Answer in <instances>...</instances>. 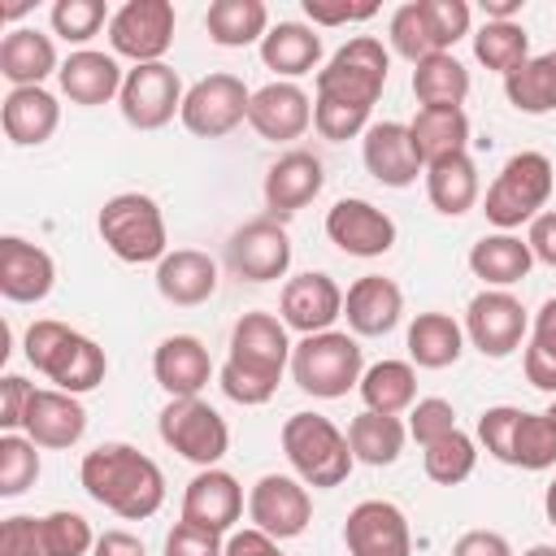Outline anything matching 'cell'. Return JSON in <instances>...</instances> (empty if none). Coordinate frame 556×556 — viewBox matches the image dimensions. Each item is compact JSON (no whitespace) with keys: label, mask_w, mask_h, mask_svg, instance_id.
<instances>
[{"label":"cell","mask_w":556,"mask_h":556,"mask_svg":"<svg viewBox=\"0 0 556 556\" xmlns=\"http://www.w3.org/2000/svg\"><path fill=\"white\" fill-rule=\"evenodd\" d=\"M391 56L382 39L356 35L348 39L321 70H317V100H313V126L321 139L343 143L369 130V113L387 87Z\"/></svg>","instance_id":"cell-1"},{"label":"cell","mask_w":556,"mask_h":556,"mask_svg":"<svg viewBox=\"0 0 556 556\" xmlns=\"http://www.w3.org/2000/svg\"><path fill=\"white\" fill-rule=\"evenodd\" d=\"M83 491L126 521H143L165 504V473L130 443H100L78 465Z\"/></svg>","instance_id":"cell-2"},{"label":"cell","mask_w":556,"mask_h":556,"mask_svg":"<svg viewBox=\"0 0 556 556\" xmlns=\"http://www.w3.org/2000/svg\"><path fill=\"white\" fill-rule=\"evenodd\" d=\"M26 361L56 382V391H70V395H83V391H96L109 374V361H104V348L87 334H78L74 326L65 321H30L26 330Z\"/></svg>","instance_id":"cell-3"},{"label":"cell","mask_w":556,"mask_h":556,"mask_svg":"<svg viewBox=\"0 0 556 556\" xmlns=\"http://www.w3.org/2000/svg\"><path fill=\"white\" fill-rule=\"evenodd\" d=\"M282 452H287L295 478L304 486H321V491L339 486L356 465L348 434L321 413H291L282 421Z\"/></svg>","instance_id":"cell-4"},{"label":"cell","mask_w":556,"mask_h":556,"mask_svg":"<svg viewBox=\"0 0 556 556\" xmlns=\"http://www.w3.org/2000/svg\"><path fill=\"white\" fill-rule=\"evenodd\" d=\"M96 230L104 239V248L126 261V265H148V261H165V217H161V204L143 191H122L113 200H104L100 217H96Z\"/></svg>","instance_id":"cell-5"},{"label":"cell","mask_w":556,"mask_h":556,"mask_svg":"<svg viewBox=\"0 0 556 556\" xmlns=\"http://www.w3.org/2000/svg\"><path fill=\"white\" fill-rule=\"evenodd\" d=\"M365 361H361V343L343 330H321V334H304L291 348V378L300 391L317 395V400H339L352 387H361Z\"/></svg>","instance_id":"cell-6"},{"label":"cell","mask_w":556,"mask_h":556,"mask_svg":"<svg viewBox=\"0 0 556 556\" xmlns=\"http://www.w3.org/2000/svg\"><path fill=\"white\" fill-rule=\"evenodd\" d=\"M556 187V169L543 152H517L504 161V169L495 174V182L486 187V222L500 230H513L521 222H534L539 208L552 200Z\"/></svg>","instance_id":"cell-7"},{"label":"cell","mask_w":556,"mask_h":556,"mask_svg":"<svg viewBox=\"0 0 556 556\" xmlns=\"http://www.w3.org/2000/svg\"><path fill=\"white\" fill-rule=\"evenodd\" d=\"M156 430H161V443H165V447H174L182 460H191V465H200V469H213V465L226 456V447H230V426H226V417H222L213 404H204L200 395L169 400V404L161 408Z\"/></svg>","instance_id":"cell-8"},{"label":"cell","mask_w":556,"mask_h":556,"mask_svg":"<svg viewBox=\"0 0 556 556\" xmlns=\"http://www.w3.org/2000/svg\"><path fill=\"white\" fill-rule=\"evenodd\" d=\"M91 547V521L70 508H56L48 517L17 513L0 521V556H87Z\"/></svg>","instance_id":"cell-9"},{"label":"cell","mask_w":556,"mask_h":556,"mask_svg":"<svg viewBox=\"0 0 556 556\" xmlns=\"http://www.w3.org/2000/svg\"><path fill=\"white\" fill-rule=\"evenodd\" d=\"M248 104H252V91L243 87L239 74H208L200 83L187 87L182 96V126L200 139H222L230 135L239 122H248Z\"/></svg>","instance_id":"cell-10"},{"label":"cell","mask_w":556,"mask_h":556,"mask_svg":"<svg viewBox=\"0 0 556 556\" xmlns=\"http://www.w3.org/2000/svg\"><path fill=\"white\" fill-rule=\"evenodd\" d=\"M182 78L178 70H169L165 61H152V65H135L126 70V83H122V117L126 126L135 130H161L165 122H174V113H182Z\"/></svg>","instance_id":"cell-11"},{"label":"cell","mask_w":556,"mask_h":556,"mask_svg":"<svg viewBox=\"0 0 556 556\" xmlns=\"http://www.w3.org/2000/svg\"><path fill=\"white\" fill-rule=\"evenodd\" d=\"M109 43L135 65H152L174 43V4L169 0H126L109 22Z\"/></svg>","instance_id":"cell-12"},{"label":"cell","mask_w":556,"mask_h":556,"mask_svg":"<svg viewBox=\"0 0 556 556\" xmlns=\"http://www.w3.org/2000/svg\"><path fill=\"white\" fill-rule=\"evenodd\" d=\"M465 334L469 343L491 356V361H504L521 348V334H526V308L517 295L508 291H478L465 308Z\"/></svg>","instance_id":"cell-13"},{"label":"cell","mask_w":556,"mask_h":556,"mask_svg":"<svg viewBox=\"0 0 556 556\" xmlns=\"http://www.w3.org/2000/svg\"><path fill=\"white\" fill-rule=\"evenodd\" d=\"M291 348L295 343L287 339L282 317H274V313H243L235 321V330H230V356L226 361L248 369V374H256V378L278 382L282 369L291 365Z\"/></svg>","instance_id":"cell-14"},{"label":"cell","mask_w":556,"mask_h":556,"mask_svg":"<svg viewBox=\"0 0 556 556\" xmlns=\"http://www.w3.org/2000/svg\"><path fill=\"white\" fill-rule=\"evenodd\" d=\"M248 517L256 530H265L269 539L282 543V539L304 534V526L313 521V500L300 478L265 473V478H256V486L248 495Z\"/></svg>","instance_id":"cell-15"},{"label":"cell","mask_w":556,"mask_h":556,"mask_svg":"<svg viewBox=\"0 0 556 556\" xmlns=\"http://www.w3.org/2000/svg\"><path fill=\"white\" fill-rule=\"evenodd\" d=\"M348 556H413L408 517L391 500H361L343 521Z\"/></svg>","instance_id":"cell-16"},{"label":"cell","mask_w":556,"mask_h":556,"mask_svg":"<svg viewBox=\"0 0 556 556\" xmlns=\"http://www.w3.org/2000/svg\"><path fill=\"white\" fill-rule=\"evenodd\" d=\"M226 261L243 282H274L291 265V235L274 217H256L230 235Z\"/></svg>","instance_id":"cell-17"},{"label":"cell","mask_w":556,"mask_h":556,"mask_svg":"<svg viewBox=\"0 0 556 556\" xmlns=\"http://www.w3.org/2000/svg\"><path fill=\"white\" fill-rule=\"evenodd\" d=\"M248 126L269 143H291L313 126V100L295 83H265L261 91H252Z\"/></svg>","instance_id":"cell-18"},{"label":"cell","mask_w":556,"mask_h":556,"mask_svg":"<svg viewBox=\"0 0 556 556\" xmlns=\"http://www.w3.org/2000/svg\"><path fill=\"white\" fill-rule=\"evenodd\" d=\"M326 235L348 256H382L395 243V222L378 204L348 195L326 213Z\"/></svg>","instance_id":"cell-19"},{"label":"cell","mask_w":556,"mask_h":556,"mask_svg":"<svg viewBox=\"0 0 556 556\" xmlns=\"http://www.w3.org/2000/svg\"><path fill=\"white\" fill-rule=\"evenodd\" d=\"M278 313H282V326L300 330V334H321L334 326V317H343V291L330 274H295L287 287H282V300H278Z\"/></svg>","instance_id":"cell-20"},{"label":"cell","mask_w":556,"mask_h":556,"mask_svg":"<svg viewBox=\"0 0 556 556\" xmlns=\"http://www.w3.org/2000/svg\"><path fill=\"white\" fill-rule=\"evenodd\" d=\"M243 513V486L226 469H200L182 491V521L226 534Z\"/></svg>","instance_id":"cell-21"},{"label":"cell","mask_w":556,"mask_h":556,"mask_svg":"<svg viewBox=\"0 0 556 556\" xmlns=\"http://www.w3.org/2000/svg\"><path fill=\"white\" fill-rule=\"evenodd\" d=\"M56 282V265L39 243L17 235L0 239V295L13 304H39Z\"/></svg>","instance_id":"cell-22"},{"label":"cell","mask_w":556,"mask_h":556,"mask_svg":"<svg viewBox=\"0 0 556 556\" xmlns=\"http://www.w3.org/2000/svg\"><path fill=\"white\" fill-rule=\"evenodd\" d=\"M152 378L169 391V400L200 395L213 378V356L195 334H169L152 352Z\"/></svg>","instance_id":"cell-23"},{"label":"cell","mask_w":556,"mask_h":556,"mask_svg":"<svg viewBox=\"0 0 556 556\" xmlns=\"http://www.w3.org/2000/svg\"><path fill=\"white\" fill-rule=\"evenodd\" d=\"M321 187H326L321 161H317L313 152L295 148V152H287V156H278V161L269 165V174H265V208H269L274 222H278V217H291V213H300Z\"/></svg>","instance_id":"cell-24"},{"label":"cell","mask_w":556,"mask_h":556,"mask_svg":"<svg viewBox=\"0 0 556 556\" xmlns=\"http://www.w3.org/2000/svg\"><path fill=\"white\" fill-rule=\"evenodd\" d=\"M22 430L39 447H74L87 430V408L70 391H35L22 417Z\"/></svg>","instance_id":"cell-25"},{"label":"cell","mask_w":556,"mask_h":556,"mask_svg":"<svg viewBox=\"0 0 556 556\" xmlns=\"http://www.w3.org/2000/svg\"><path fill=\"white\" fill-rule=\"evenodd\" d=\"M361 156H365V169H369L382 187H408V182H417V174H421V156H417L413 135H408L404 122H374V126L365 130Z\"/></svg>","instance_id":"cell-26"},{"label":"cell","mask_w":556,"mask_h":556,"mask_svg":"<svg viewBox=\"0 0 556 556\" xmlns=\"http://www.w3.org/2000/svg\"><path fill=\"white\" fill-rule=\"evenodd\" d=\"M61 91L70 96V104H83V109H96V104H109L113 96H122V65L117 56L109 52H91V48H78L61 61V74H56Z\"/></svg>","instance_id":"cell-27"},{"label":"cell","mask_w":556,"mask_h":556,"mask_svg":"<svg viewBox=\"0 0 556 556\" xmlns=\"http://www.w3.org/2000/svg\"><path fill=\"white\" fill-rule=\"evenodd\" d=\"M343 317H348V326L356 334H387L404 317V291L382 274H365V278H356L348 287Z\"/></svg>","instance_id":"cell-28"},{"label":"cell","mask_w":556,"mask_h":556,"mask_svg":"<svg viewBox=\"0 0 556 556\" xmlns=\"http://www.w3.org/2000/svg\"><path fill=\"white\" fill-rule=\"evenodd\" d=\"M156 291L178 304V308H195L217 291V265L208 252L195 248H174L165 252V261L156 265Z\"/></svg>","instance_id":"cell-29"},{"label":"cell","mask_w":556,"mask_h":556,"mask_svg":"<svg viewBox=\"0 0 556 556\" xmlns=\"http://www.w3.org/2000/svg\"><path fill=\"white\" fill-rule=\"evenodd\" d=\"M61 122V104L52 91L43 87H13L4 96V109H0V126L9 135V143L17 148H35V143H48L52 130Z\"/></svg>","instance_id":"cell-30"},{"label":"cell","mask_w":556,"mask_h":556,"mask_svg":"<svg viewBox=\"0 0 556 556\" xmlns=\"http://www.w3.org/2000/svg\"><path fill=\"white\" fill-rule=\"evenodd\" d=\"M0 74L13 87H43L48 74H61L56 48L48 35H39L35 26H17L0 39Z\"/></svg>","instance_id":"cell-31"},{"label":"cell","mask_w":556,"mask_h":556,"mask_svg":"<svg viewBox=\"0 0 556 556\" xmlns=\"http://www.w3.org/2000/svg\"><path fill=\"white\" fill-rule=\"evenodd\" d=\"M261 61L282 83H291L300 74H313L317 61H321V35L313 26H304V22H278L261 39Z\"/></svg>","instance_id":"cell-32"},{"label":"cell","mask_w":556,"mask_h":556,"mask_svg":"<svg viewBox=\"0 0 556 556\" xmlns=\"http://www.w3.org/2000/svg\"><path fill=\"white\" fill-rule=\"evenodd\" d=\"M530 265H534L530 243H521V239L508 235V230L482 235V239L469 248V269H473V278H482V282L495 287V291L521 282V278L530 274Z\"/></svg>","instance_id":"cell-33"},{"label":"cell","mask_w":556,"mask_h":556,"mask_svg":"<svg viewBox=\"0 0 556 556\" xmlns=\"http://www.w3.org/2000/svg\"><path fill=\"white\" fill-rule=\"evenodd\" d=\"M426 195L443 217L469 213L478 204V165L469 161V152H456V156L426 165Z\"/></svg>","instance_id":"cell-34"},{"label":"cell","mask_w":556,"mask_h":556,"mask_svg":"<svg viewBox=\"0 0 556 556\" xmlns=\"http://www.w3.org/2000/svg\"><path fill=\"white\" fill-rule=\"evenodd\" d=\"M465 352V330L447 313H417L408 326V356L421 369H447Z\"/></svg>","instance_id":"cell-35"},{"label":"cell","mask_w":556,"mask_h":556,"mask_svg":"<svg viewBox=\"0 0 556 556\" xmlns=\"http://www.w3.org/2000/svg\"><path fill=\"white\" fill-rule=\"evenodd\" d=\"M413 148L421 156V165H434L443 156L465 152L469 143V117L465 109H417V117L408 122Z\"/></svg>","instance_id":"cell-36"},{"label":"cell","mask_w":556,"mask_h":556,"mask_svg":"<svg viewBox=\"0 0 556 556\" xmlns=\"http://www.w3.org/2000/svg\"><path fill=\"white\" fill-rule=\"evenodd\" d=\"M204 30L217 48H248L269 35V9L261 0H213Z\"/></svg>","instance_id":"cell-37"},{"label":"cell","mask_w":556,"mask_h":556,"mask_svg":"<svg viewBox=\"0 0 556 556\" xmlns=\"http://www.w3.org/2000/svg\"><path fill=\"white\" fill-rule=\"evenodd\" d=\"M413 96L421 109H460L469 96V70L452 52H434L413 70Z\"/></svg>","instance_id":"cell-38"},{"label":"cell","mask_w":556,"mask_h":556,"mask_svg":"<svg viewBox=\"0 0 556 556\" xmlns=\"http://www.w3.org/2000/svg\"><path fill=\"white\" fill-rule=\"evenodd\" d=\"M361 400L369 413H387L400 417L404 408H413L417 400V374L408 361H378L361 374Z\"/></svg>","instance_id":"cell-39"},{"label":"cell","mask_w":556,"mask_h":556,"mask_svg":"<svg viewBox=\"0 0 556 556\" xmlns=\"http://www.w3.org/2000/svg\"><path fill=\"white\" fill-rule=\"evenodd\" d=\"M404 439H408V426L400 417H387V413H356L352 426H348V443H352V456L365 460V465H395L400 452H404Z\"/></svg>","instance_id":"cell-40"},{"label":"cell","mask_w":556,"mask_h":556,"mask_svg":"<svg viewBox=\"0 0 556 556\" xmlns=\"http://www.w3.org/2000/svg\"><path fill=\"white\" fill-rule=\"evenodd\" d=\"M504 96L517 113H552L556 109V52L530 56L521 70L504 78Z\"/></svg>","instance_id":"cell-41"},{"label":"cell","mask_w":556,"mask_h":556,"mask_svg":"<svg viewBox=\"0 0 556 556\" xmlns=\"http://www.w3.org/2000/svg\"><path fill=\"white\" fill-rule=\"evenodd\" d=\"M473 56L495 70V74H513L530 61V35L517 26V22H482L478 35H473Z\"/></svg>","instance_id":"cell-42"},{"label":"cell","mask_w":556,"mask_h":556,"mask_svg":"<svg viewBox=\"0 0 556 556\" xmlns=\"http://www.w3.org/2000/svg\"><path fill=\"white\" fill-rule=\"evenodd\" d=\"M421 465H426V478H430V482H439V486H456V482H465V478L473 473V465H478V447H473V439H469L465 430H452V434L426 443Z\"/></svg>","instance_id":"cell-43"},{"label":"cell","mask_w":556,"mask_h":556,"mask_svg":"<svg viewBox=\"0 0 556 556\" xmlns=\"http://www.w3.org/2000/svg\"><path fill=\"white\" fill-rule=\"evenodd\" d=\"M526 382L556 395V295L534 313V330L526 343Z\"/></svg>","instance_id":"cell-44"},{"label":"cell","mask_w":556,"mask_h":556,"mask_svg":"<svg viewBox=\"0 0 556 556\" xmlns=\"http://www.w3.org/2000/svg\"><path fill=\"white\" fill-rule=\"evenodd\" d=\"M513 465L521 469L556 465V421L547 413H521L517 434H513Z\"/></svg>","instance_id":"cell-45"},{"label":"cell","mask_w":556,"mask_h":556,"mask_svg":"<svg viewBox=\"0 0 556 556\" xmlns=\"http://www.w3.org/2000/svg\"><path fill=\"white\" fill-rule=\"evenodd\" d=\"M39 443H30L26 434H0V495L13 500L26 486H35L39 478Z\"/></svg>","instance_id":"cell-46"},{"label":"cell","mask_w":556,"mask_h":556,"mask_svg":"<svg viewBox=\"0 0 556 556\" xmlns=\"http://www.w3.org/2000/svg\"><path fill=\"white\" fill-rule=\"evenodd\" d=\"M391 48H395L400 56H408L413 65L439 52V43H434V35H430V26H426L421 0H408V4H400V9L391 13Z\"/></svg>","instance_id":"cell-47"},{"label":"cell","mask_w":556,"mask_h":556,"mask_svg":"<svg viewBox=\"0 0 556 556\" xmlns=\"http://www.w3.org/2000/svg\"><path fill=\"white\" fill-rule=\"evenodd\" d=\"M104 22H113V17L100 0H56L52 4V30L65 43H87L91 35H100Z\"/></svg>","instance_id":"cell-48"},{"label":"cell","mask_w":556,"mask_h":556,"mask_svg":"<svg viewBox=\"0 0 556 556\" xmlns=\"http://www.w3.org/2000/svg\"><path fill=\"white\" fill-rule=\"evenodd\" d=\"M421 13H426V26H430L439 52H447L456 39L469 35V4L465 0H421Z\"/></svg>","instance_id":"cell-49"},{"label":"cell","mask_w":556,"mask_h":556,"mask_svg":"<svg viewBox=\"0 0 556 556\" xmlns=\"http://www.w3.org/2000/svg\"><path fill=\"white\" fill-rule=\"evenodd\" d=\"M517 421H521V408H513V404H495V408H486V413L478 417V439H482V447H486L495 460H504V465H513V434H517Z\"/></svg>","instance_id":"cell-50"},{"label":"cell","mask_w":556,"mask_h":556,"mask_svg":"<svg viewBox=\"0 0 556 556\" xmlns=\"http://www.w3.org/2000/svg\"><path fill=\"white\" fill-rule=\"evenodd\" d=\"M456 430V408L447 404V400H439V395H430V400H417L413 404V413H408V434L426 447V443H434V439H443V434H452Z\"/></svg>","instance_id":"cell-51"},{"label":"cell","mask_w":556,"mask_h":556,"mask_svg":"<svg viewBox=\"0 0 556 556\" xmlns=\"http://www.w3.org/2000/svg\"><path fill=\"white\" fill-rule=\"evenodd\" d=\"M165 556H226V543L217 530H204V526H191V521H178L165 539Z\"/></svg>","instance_id":"cell-52"},{"label":"cell","mask_w":556,"mask_h":556,"mask_svg":"<svg viewBox=\"0 0 556 556\" xmlns=\"http://www.w3.org/2000/svg\"><path fill=\"white\" fill-rule=\"evenodd\" d=\"M217 382H222V391H226L235 404H243V408L265 404V400L278 391V382H265V378H256V374H248V369H239V365H230V361L217 369Z\"/></svg>","instance_id":"cell-53"},{"label":"cell","mask_w":556,"mask_h":556,"mask_svg":"<svg viewBox=\"0 0 556 556\" xmlns=\"http://www.w3.org/2000/svg\"><path fill=\"white\" fill-rule=\"evenodd\" d=\"M30 395H35V387H30L22 374H4V378H0V430H4V434H13V430L22 426Z\"/></svg>","instance_id":"cell-54"},{"label":"cell","mask_w":556,"mask_h":556,"mask_svg":"<svg viewBox=\"0 0 556 556\" xmlns=\"http://www.w3.org/2000/svg\"><path fill=\"white\" fill-rule=\"evenodd\" d=\"M304 13H308L313 26H343V22H365V17H374L378 4H374V0H361V4H348V0H339V4H330V0H304Z\"/></svg>","instance_id":"cell-55"},{"label":"cell","mask_w":556,"mask_h":556,"mask_svg":"<svg viewBox=\"0 0 556 556\" xmlns=\"http://www.w3.org/2000/svg\"><path fill=\"white\" fill-rule=\"evenodd\" d=\"M452 556H513L508 539L500 530H465L452 547Z\"/></svg>","instance_id":"cell-56"},{"label":"cell","mask_w":556,"mask_h":556,"mask_svg":"<svg viewBox=\"0 0 556 556\" xmlns=\"http://www.w3.org/2000/svg\"><path fill=\"white\" fill-rule=\"evenodd\" d=\"M226 556H287V552H282L278 539H269L265 530L248 526V530H235V534L226 539Z\"/></svg>","instance_id":"cell-57"},{"label":"cell","mask_w":556,"mask_h":556,"mask_svg":"<svg viewBox=\"0 0 556 556\" xmlns=\"http://www.w3.org/2000/svg\"><path fill=\"white\" fill-rule=\"evenodd\" d=\"M526 243H530L534 261H543V265H552V269H556V208H552V213H539V217L530 222Z\"/></svg>","instance_id":"cell-58"},{"label":"cell","mask_w":556,"mask_h":556,"mask_svg":"<svg viewBox=\"0 0 556 556\" xmlns=\"http://www.w3.org/2000/svg\"><path fill=\"white\" fill-rule=\"evenodd\" d=\"M91 556H148L143 543L130 534V530H104L91 547Z\"/></svg>","instance_id":"cell-59"},{"label":"cell","mask_w":556,"mask_h":556,"mask_svg":"<svg viewBox=\"0 0 556 556\" xmlns=\"http://www.w3.org/2000/svg\"><path fill=\"white\" fill-rule=\"evenodd\" d=\"M521 9V0H482L486 22H513V13Z\"/></svg>","instance_id":"cell-60"},{"label":"cell","mask_w":556,"mask_h":556,"mask_svg":"<svg viewBox=\"0 0 556 556\" xmlns=\"http://www.w3.org/2000/svg\"><path fill=\"white\" fill-rule=\"evenodd\" d=\"M543 513H547V521H552V530H556V482H552L547 495H543Z\"/></svg>","instance_id":"cell-61"},{"label":"cell","mask_w":556,"mask_h":556,"mask_svg":"<svg viewBox=\"0 0 556 556\" xmlns=\"http://www.w3.org/2000/svg\"><path fill=\"white\" fill-rule=\"evenodd\" d=\"M521 556H556V547H552V543H534V547H526Z\"/></svg>","instance_id":"cell-62"},{"label":"cell","mask_w":556,"mask_h":556,"mask_svg":"<svg viewBox=\"0 0 556 556\" xmlns=\"http://www.w3.org/2000/svg\"><path fill=\"white\" fill-rule=\"evenodd\" d=\"M543 413H547V417H552V421H556V400H552V404H547V408H543Z\"/></svg>","instance_id":"cell-63"}]
</instances>
